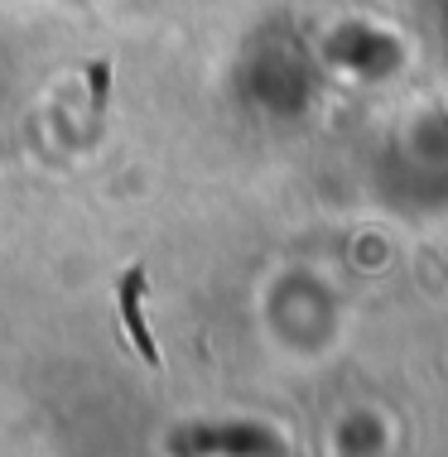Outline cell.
<instances>
[{
	"mask_svg": "<svg viewBox=\"0 0 448 457\" xmlns=\"http://www.w3.org/2000/svg\"><path fill=\"white\" fill-rule=\"evenodd\" d=\"M145 289V275L140 270H131L126 275V323H131V332H135V347H140V356L145 361H155V347H149V337H145V328H140V313H135V294Z\"/></svg>",
	"mask_w": 448,
	"mask_h": 457,
	"instance_id": "1",
	"label": "cell"
}]
</instances>
